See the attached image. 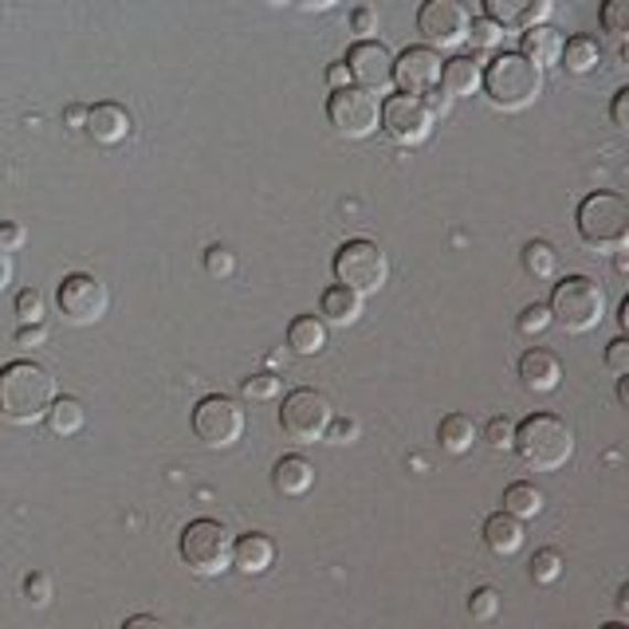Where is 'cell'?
Instances as JSON below:
<instances>
[{"label": "cell", "mask_w": 629, "mask_h": 629, "mask_svg": "<svg viewBox=\"0 0 629 629\" xmlns=\"http://www.w3.org/2000/svg\"><path fill=\"white\" fill-rule=\"evenodd\" d=\"M480 83H484V67H480V60H472V55H457V60H449L440 67V90H445L449 99L477 95Z\"/></svg>", "instance_id": "obj_17"}, {"label": "cell", "mask_w": 629, "mask_h": 629, "mask_svg": "<svg viewBox=\"0 0 629 629\" xmlns=\"http://www.w3.org/2000/svg\"><path fill=\"white\" fill-rule=\"evenodd\" d=\"M484 95L492 99V107L500 110H527L531 103L543 95V72L535 63H527L520 52L495 55L484 67Z\"/></svg>", "instance_id": "obj_3"}, {"label": "cell", "mask_w": 629, "mask_h": 629, "mask_svg": "<svg viewBox=\"0 0 629 629\" xmlns=\"http://www.w3.org/2000/svg\"><path fill=\"white\" fill-rule=\"evenodd\" d=\"M618 610H621V614L629 610V586H621V590H618Z\"/></svg>", "instance_id": "obj_51"}, {"label": "cell", "mask_w": 629, "mask_h": 629, "mask_svg": "<svg viewBox=\"0 0 629 629\" xmlns=\"http://www.w3.org/2000/svg\"><path fill=\"white\" fill-rule=\"evenodd\" d=\"M327 437H331L334 445H351V440L359 437V422H331Z\"/></svg>", "instance_id": "obj_43"}, {"label": "cell", "mask_w": 629, "mask_h": 629, "mask_svg": "<svg viewBox=\"0 0 629 629\" xmlns=\"http://www.w3.org/2000/svg\"><path fill=\"white\" fill-rule=\"evenodd\" d=\"M520 377L531 394H551V390H558V382H563V366H558L555 354L527 351L520 359Z\"/></svg>", "instance_id": "obj_18"}, {"label": "cell", "mask_w": 629, "mask_h": 629, "mask_svg": "<svg viewBox=\"0 0 629 629\" xmlns=\"http://www.w3.org/2000/svg\"><path fill=\"white\" fill-rule=\"evenodd\" d=\"M327 118L339 135L347 138H370L377 130V118H382V103L377 95L362 87H342L331 90V99H327Z\"/></svg>", "instance_id": "obj_10"}, {"label": "cell", "mask_w": 629, "mask_h": 629, "mask_svg": "<svg viewBox=\"0 0 629 629\" xmlns=\"http://www.w3.org/2000/svg\"><path fill=\"white\" fill-rule=\"evenodd\" d=\"M83 130H87L99 146H118V142H126V135H130V115H126L118 103H99V107L87 110Z\"/></svg>", "instance_id": "obj_16"}, {"label": "cell", "mask_w": 629, "mask_h": 629, "mask_svg": "<svg viewBox=\"0 0 629 629\" xmlns=\"http://www.w3.org/2000/svg\"><path fill=\"white\" fill-rule=\"evenodd\" d=\"M468 9L457 0H425L417 12V32L433 47H460L468 40Z\"/></svg>", "instance_id": "obj_13"}, {"label": "cell", "mask_w": 629, "mask_h": 629, "mask_svg": "<svg viewBox=\"0 0 629 629\" xmlns=\"http://www.w3.org/2000/svg\"><path fill=\"white\" fill-rule=\"evenodd\" d=\"M551 323H558L571 334H586L603 323L606 314V291L594 284L590 276H566L555 284L551 296Z\"/></svg>", "instance_id": "obj_4"}, {"label": "cell", "mask_w": 629, "mask_h": 629, "mask_svg": "<svg viewBox=\"0 0 629 629\" xmlns=\"http://www.w3.org/2000/svg\"><path fill=\"white\" fill-rule=\"evenodd\" d=\"M523 60L535 63V67H551V63H558V55H563V36H558L551 24H540V28H527L523 32Z\"/></svg>", "instance_id": "obj_21"}, {"label": "cell", "mask_w": 629, "mask_h": 629, "mask_svg": "<svg viewBox=\"0 0 629 629\" xmlns=\"http://www.w3.org/2000/svg\"><path fill=\"white\" fill-rule=\"evenodd\" d=\"M24 594H28V603H32V606H47V603H52V578H47V575H28Z\"/></svg>", "instance_id": "obj_39"}, {"label": "cell", "mask_w": 629, "mask_h": 629, "mask_svg": "<svg viewBox=\"0 0 629 629\" xmlns=\"http://www.w3.org/2000/svg\"><path fill=\"white\" fill-rule=\"evenodd\" d=\"M377 126H382L397 146H417L433 135V115L425 110L422 99H414V95H394V99L382 103Z\"/></svg>", "instance_id": "obj_12"}, {"label": "cell", "mask_w": 629, "mask_h": 629, "mask_svg": "<svg viewBox=\"0 0 629 629\" xmlns=\"http://www.w3.org/2000/svg\"><path fill=\"white\" fill-rule=\"evenodd\" d=\"M527 4L531 0H488L484 17L500 28H523L527 24Z\"/></svg>", "instance_id": "obj_30"}, {"label": "cell", "mask_w": 629, "mask_h": 629, "mask_svg": "<svg viewBox=\"0 0 629 629\" xmlns=\"http://www.w3.org/2000/svg\"><path fill=\"white\" fill-rule=\"evenodd\" d=\"M271 484L279 495H307L314 488V468L303 457H284L271 468Z\"/></svg>", "instance_id": "obj_20"}, {"label": "cell", "mask_w": 629, "mask_h": 629, "mask_svg": "<svg viewBox=\"0 0 629 629\" xmlns=\"http://www.w3.org/2000/svg\"><path fill=\"white\" fill-rule=\"evenodd\" d=\"M547 508V495L540 492L535 484L527 480H515V484L503 488V515H512V520H535V515Z\"/></svg>", "instance_id": "obj_24"}, {"label": "cell", "mask_w": 629, "mask_h": 629, "mask_svg": "<svg viewBox=\"0 0 629 629\" xmlns=\"http://www.w3.org/2000/svg\"><path fill=\"white\" fill-rule=\"evenodd\" d=\"M55 402V377L36 362H9L0 370V414L12 425H36Z\"/></svg>", "instance_id": "obj_1"}, {"label": "cell", "mask_w": 629, "mask_h": 629, "mask_svg": "<svg viewBox=\"0 0 629 629\" xmlns=\"http://www.w3.org/2000/svg\"><path fill=\"white\" fill-rule=\"evenodd\" d=\"M618 402L629 405V377H621V382H618Z\"/></svg>", "instance_id": "obj_50"}, {"label": "cell", "mask_w": 629, "mask_h": 629, "mask_svg": "<svg viewBox=\"0 0 629 629\" xmlns=\"http://www.w3.org/2000/svg\"><path fill=\"white\" fill-rule=\"evenodd\" d=\"M484 543H488V551H492V555H500V558L515 555V551L523 547V523L512 520V515H503V512L488 515Z\"/></svg>", "instance_id": "obj_23"}, {"label": "cell", "mask_w": 629, "mask_h": 629, "mask_svg": "<svg viewBox=\"0 0 629 629\" xmlns=\"http://www.w3.org/2000/svg\"><path fill=\"white\" fill-rule=\"evenodd\" d=\"M578 236L594 252H618L629 241V205L621 193H590L578 205Z\"/></svg>", "instance_id": "obj_5"}, {"label": "cell", "mask_w": 629, "mask_h": 629, "mask_svg": "<svg viewBox=\"0 0 629 629\" xmlns=\"http://www.w3.org/2000/svg\"><path fill=\"white\" fill-rule=\"evenodd\" d=\"M319 314H323V319H319L323 327L327 323H331V327H351V323H359V319H362V299L334 284V288H327L323 299H319Z\"/></svg>", "instance_id": "obj_22"}, {"label": "cell", "mask_w": 629, "mask_h": 629, "mask_svg": "<svg viewBox=\"0 0 629 629\" xmlns=\"http://www.w3.org/2000/svg\"><path fill=\"white\" fill-rule=\"evenodd\" d=\"M563 555H558L555 547H543V551H535L531 555V578L540 586H551V583H558L563 578Z\"/></svg>", "instance_id": "obj_31"}, {"label": "cell", "mask_w": 629, "mask_h": 629, "mask_svg": "<svg viewBox=\"0 0 629 629\" xmlns=\"http://www.w3.org/2000/svg\"><path fill=\"white\" fill-rule=\"evenodd\" d=\"M17 314L24 327H40L44 323V296H40L36 288H24L17 296Z\"/></svg>", "instance_id": "obj_35"}, {"label": "cell", "mask_w": 629, "mask_h": 629, "mask_svg": "<svg viewBox=\"0 0 629 629\" xmlns=\"http://www.w3.org/2000/svg\"><path fill=\"white\" fill-rule=\"evenodd\" d=\"M354 32H362V36H366V32H374L377 28V17H374V9H354Z\"/></svg>", "instance_id": "obj_47"}, {"label": "cell", "mask_w": 629, "mask_h": 629, "mask_svg": "<svg viewBox=\"0 0 629 629\" xmlns=\"http://www.w3.org/2000/svg\"><path fill=\"white\" fill-rule=\"evenodd\" d=\"M55 303H60V314L75 327H90L99 323L110 307V291L103 279L87 276V271H72L63 276L60 291H55Z\"/></svg>", "instance_id": "obj_9"}, {"label": "cell", "mask_w": 629, "mask_h": 629, "mask_svg": "<svg viewBox=\"0 0 629 629\" xmlns=\"http://www.w3.org/2000/svg\"><path fill=\"white\" fill-rule=\"evenodd\" d=\"M83 118H87V110H79V107L67 110V122H83Z\"/></svg>", "instance_id": "obj_52"}, {"label": "cell", "mask_w": 629, "mask_h": 629, "mask_svg": "<svg viewBox=\"0 0 629 629\" xmlns=\"http://www.w3.org/2000/svg\"><path fill=\"white\" fill-rule=\"evenodd\" d=\"M334 279L339 288H347L351 296H374L386 288L390 279V260L386 252L377 248L374 241H347L334 252Z\"/></svg>", "instance_id": "obj_7"}, {"label": "cell", "mask_w": 629, "mask_h": 629, "mask_svg": "<svg viewBox=\"0 0 629 629\" xmlns=\"http://www.w3.org/2000/svg\"><path fill=\"white\" fill-rule=\"evenodd\" d=\"M181 558L193 575L201 578H216L225 575L228 566H233V535H228L225 523L216 520H193L185 531H181V543H178Z\"/></svg>", "instance_id": "obj_6"}, {"label": "cell", "mask_w": 629, "mask_h": 629, "mask_svg": "<svg viewBox=\"0 0 629 629\" xmlns=\"http://www.w3.org/2000/svg\"><path fill=\"white\" fill-rule=\"evenodd\" d=\"M44 342H47L44 323H40V327H20V331H17V347H24V351H36V347H44Z\"/></svg>", "instance_id": "obj_42"}, {"label": "cell", "mask_w": 629, "mask_h": 629, "mask_svg": "<svg viewBox=\"0 0 629 629\" xmlns=\"http://www.w3.org/2000/svg\"><path fill=\"white\" fill-rule=\"evenodd\" d=\"M603 28L618 44L629 36V0H610V4H603Z\"/></svg>", "instance_id": "obj_33"}, {"label": "cell", "mask_w": 629, "mask_h": 629, "mask_svg": "<svg viewBox=\"0 0 629 629\" xmlns=\"http://www.w3.org/2000/svg\"><path fill=\"white\" fill-rule=\"evenodd\" d=\"M515 452L535 472H555L575 457V429L555 414H531L515 425Z\"/></svg>", "instance_id": "obj_2"}, {"label": "cell", "mask_w": 629, "mask_h": 629, "mask_svg": "<svg viewBox=\"0 0 629 629\" xmlns=\"http://www.w3.org/2000/svg\"><path fill=\"white\" fill-rule=\"evenodd\" d=\"M241 394L252 397V402H268V397L279 394V377L276 374H252L241 382Z\"/></svg>", "instance_id": "obj_36"}, {"label": "cell", "mask_w": 629, "mask_h": 629, "mask_svg": "<svg viewBox=\"0 0 629 629\" xmlns=\"http://www.w3.org/2000/svg\"><path fill=\"white\" fill-rule=\"evenodd\" d=\"M276 563V547H271L268 535H244V540L233 543V566L241 575H264L268 566Z\"/></svg>", "instance_id": "obj_19"}, {"label": "cell", "mask_w": 629, "mask_h": 629, "mask_svg": "<svg viewBox=\"0 0 629 629\" xmlns=\"http://www.w3.org/2000/svg\"><path fill=\"white\" fill-rule=\"evenodd\" d=\"M437 440H440V449H445V452L460 457V452H468L472 445H477V425H472V417H465V414L440 417Z\"/></svg>", "instance_id": "obj_25"}, {"label": "cell", "mask_w": 629, "mask_h": 629, "mask_svg": "<svg viewBox=\"0 0 629 629\" xmlns=\"http://www.w3.org/2000/svg\"><path fill=\"white\" fill-rule=\"evenodd\" d=\"M598 60H603V47H598V40H590V36L563 40V55H558V63H563L571 75L594 72V67H598Z\"/></svg>", "instance_id": "obj_27"}, {"label": "cell", "mask_w": 629, "mask_h": 629, "mask_svg": "<svg viewBox=\"0 0 629 629\" xmlns=\"http://www.w3.org/2000/svg\"><path fill=\"white\" fill-rule=\"evenodd\" d=\"M515 327H520V334H527V339H531V334H543L551 327V311L543 303H531L527 311L520 314V323H515Z\"/></svg>", "instance_id": "obj_38"}, {"label": "cell", "mask_w": 629, "mask_h": 629, "mask_svg": "<svg viewBox=\"0 0 629 629\" xmlns=\"http://www.w3.org/2000/svg\"><path fill=\"white\" fill-rule=\"evenodd\" d=\"M44 422H47V429H52L55 437H75V433L87 425V409H83L79 397H55Z\"/></svg>", "instance_id": "obj_26"}, {"label": "cell", "mask_w": 629, "mask_h": 629, "mask_svg": "<svg viewBox=\"0 0 629 629\" xmlns=\"http://www.w3.org/2000/svg\"><path fill=\"white\" fill-rule=\"evenodd\" d=\"M193 433L205 440L209 449H233L244 437V409L233 397H201L198 409H193Z\"/></svg>", "instance_id": "obj_11"}, {"label": "cell", "mask_w": 629, "mask_h": 629, "mask_svg": "<svg viewBox=\"0 0 629 629\" xmlns=\"http://www.w3.org/2000/svg\"><path fill=\"white\" fill-rule=\"evenodd\" d=\"M288 347L296 354H319L327 347V327L314 314H299L288 327Z\"/></svg>", "instance_id": "obj_28"}, {"label": "cell", "mask_w": 629, "mask_h": 629, "mask_svg": "<svg viewBox=\"0 0 629 629\" xmlns=\"http://www.w3.org/2000/svg\"><path fill=\"white\" fill-rule=\"evenodd\" d=\"M621 327L629 331V299H621Z\"/></svg>", "instance_id": "obj_53"}, {"label": "cell", "mask_w": 629, "mask_h": 629, "mask_svg": "<svg viewBox=\"0 0 629 629\" xmlns=\"http://www.w3.org/2000/svg\"><path fill=\"white\" fill-rule=\"evenodd\" d=\"M523 268H527L535 279H551V276H555V268H558L555 248H551L547 241H531L527 248H523Z\"/></svg>", "instance_id": "obj_29"}, {"label": "cell", "mask_w": 629, "mask_h": 629, "mask_svg": "<svg viewBox=\"0 0 629 629\" xmlns=\"http://www.w3.org/2000/svg\"><path fill=\"white\" fill-rule=\"evenodd\" d=\"M327 79H331V87H334V90H342V87H347V79H351V72H347L342 63H334L331 72H327Z\"/></svg>", "instance_id": "obj_49"}, {"label": "cell", "mask_w": 629, "mask_h": 629, "mask_svg": "<svg viewBox=\"0 0 629 629\" xmlns=\"http://www.w3.org/2000/svg\"><path fill=\"white\" fill-rule=\"evenodd\" d=\"M468 614H472V621H492L495 614H500V594H495L492 586L472 590V598H468Z\"/></svg>", "instance_id": "obj_34"}, {"label": "cell", "mask_w": 629, "mask_h": 629, "mask_svg": "<svg viewBox=\"0 0 629 629\" xmlns=\"http://www.w3.org/2000/svg\"><path fill=\"white\" fill-rule=\"evenodd\" d=\"M484 440L492 445V449H512V445H515V425L508 422V417H492V422L484 425Z\"/></svg>", "instance_id": "obj_37"}, {"label": "cell", "mask_w": 629, "mask_h": 629, "mask_svg": "<svg viewBox=\"0 0 629 629\" xmlns=\"http://www.w3.org/2000/svg\"><path fill=\"white\" fill-rule=\"evenodd\" d=\"M331 422H334L331 402L319 390H291L284 397V405H279V429H284L288 440H299V445L323 440Z\"/></svg>", "instance_id": "obj_8"}, {"label": "cell", "mask_w": 629, "mask_h": 629, "mask_svg": "<svg viewBox=\"0 0 629 629\" xmlns=\"http://www.w3.org/2000/svg\"><path fill=\"white\" fill-rule=\"evenodd\" d=\"M122 629H170L162 618H153V614H135V618H126Z\"/></svg>", "instance_id": "obj_46"}, {"label": "cell", "mask_w": 629, "mask_h": 629, "mask_svg": "<svg viewBox=\"0 0 629 629\" xmlns=\"http://www.w3.org/2000/svg\"><path fill=\"white\" fill-rule=\"evenodd\" d=\"M603 629H626V626H621V621H610V626H603Z\"/></svg>", "instance_id": "obj_54"}, {"label": "cell", "mask_w": 629, "mask_h": 629, "mask_svg": "<svg viewBox=\"0 0 629 629\" xmlns=\"http://www.w3.org/2000/svg\"><path fill=\"white\" fill-rule=\"evenodd\" d=\"M351 79H359L362 90L370 95H386L394 87V55H390L386 44H377V40H359V44L347 52V63H342Z\"/></svg>", "instance_id": "obj_14"}, {"label": "cell", "mask_w": 629, "mask_h": 629, "mask_svg": "<svg viewBox=\"0 0 629 629\" xmlns=\"http://www.w3.org/2000/svg\"><path fill=\"white\" fill-rule=\"evenodd\" d=\"M394 83L402 87V95H429L440 83V55L433 47H405L394 60Z\"/></svg>", "instance_id": "obj_15"}, {"label": "cell", "mask_w": 629, "mask_h": 629, "mask_svg": "<svg viewBox=\"0 0 629 629\" xmlns=\"http://www.w3.org/2000/svg\"><path fill=\"white\" fill-rule=\"evenodd\" d=\"M606 366L621 377L629 374V339H614L610 347H606Z\"/></svg>", "instance_id": "obj_40"}, {"label": "cell", "mask_w": 629, "mask_h": 629, "mask_svg": "<svg viewBox=\"0 0 629 629\" xmlns=\"http://www.w3.org/2000/svg\"><path fill=\"white\" fill-rule=\"evenodd\" d=\"M24 241H28V233H24L20 225H0V248L9 252V256H12V252H17Z\"/></svg>", "instance_id": "obj_44"}, {"label": "cell", "mask_w": 629, "mask_h": 629, "mask_svg": "<svg viewBox=\"0 0 629 629\" xmlns=\"http://www.w3.org/2000/svg\"><path fill=\"white\" fill-rule=\"evenodd\" d=\"M9 284H12V256L0 248V291L9 288Z\"/></svg>", "instance_id": "obj_48"}, {"label": "cell", "mask_w": 629, "mask_h": 629, "mask_svg": "<svg viewBox=\"0 0 629 629\" xmlns=\"http://www.w3.org/2000/svg\"><path fill=\"white\" fill-rule=\"evenodd\" d=\"M468 40H472L477 52H492V47L503 44V28L492 24L488 17H477V20H468Z\"/></svg>", "instance_id": "obj_32"}, {"label": "cell", "mask_w": 629, "mask_h": 629, "mask_svg": "<svg viewBox=\"0 0 629 629\" xmlns=\"http://www.w3.org/2000/svg\"><path fill=\"white\" fill-rule=\"evenodd\" d=\"M205 268H209V276H233V252H225V248H209L205 252Z\"/></svg>", "instance_id": "obj_41"}, {"label": "cell", "mask_w": 629, "mask_h": 629, "mask_svg": "<svg viewBox=\"0 0 629 629\" xmlns=\"http://www.w3.org/2000/svg\"><path fill=\"white\" fill-rule=\"evenodd\" d=\"M614 126H618V130H629V90H618V95H614Z\"/></svg>", "instance_id": "obj_45"}]
</instances>
